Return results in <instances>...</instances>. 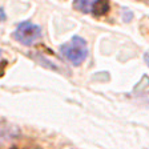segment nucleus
I'll list each match as a JSON object with an SVG mask.
<instances>
[{
  "label": "nucleus",
  "instance_id": "1",
  "mask_svg": "<svg viewBox=\"0 0 149 149\" xmlns=\"http://www.w3.org/2000/svg\"><path fill=\"white\" fill-rule=\"evenodd\" d=\"M60 53L73 65H80L88 59V44L80 36L72 37L68 43H64L60 47Z\"/></svg>",
  "mask_w": 149,
  "mask_h": 149
},
{
  "label": "nucleus",
  "instance_id": "2",
  "mask_svg": "<svg viewBox=\"0 0 149 149\" xmlns=\"http://www.w3.org/2000/svg\"><path fill=\"white\" fill-rule=\"evenodd\" d=\"M13 39L23 45H32L41 37V29L39 25L31 22H23L16 27L13 32Z\"/></svg>",
  "mask_w": 149,
  "mask_h": 149
},
{
  "label": "nucleus",
  "instance_id": "3",
  "mask_svg": "<svg viewBox=\"0 0 149 149\" xmlns=\"http://www.w3.org/2000/svg\"><path fill=\"white\" fill-rule=\"evenodd\" d=\"M97 1L99 0H74L73 7H74V9H77L80 12L91 13V12H95Z\"/></svg>",
  "mask_w": 149,
  "mask_h": 149
},
{
  "label": "nucleus",
  "instance_id": "4",
  "mask_svg": "<svg viewBox=\"0 0 149 149\" xmlns=\"http://www.w3.org/2000/svg\"><path fill=\"white\" fill-rule=\"evenodd\" d=\"M132 19H133V12L127 8L123 9V22H130Z\"/></svg>",
  "mask_w": 149,
  "mask_h": 149
},
{
  "label": "nucleus",
  "instance_id": "5",
  "mask_svg": "<svg viewBox=\"0 0 149 149\" xmlns=\"http://www.w3.org/2000/svg\"><path fill=\"white\" fill-rule=\"evenodd\" d=\"M0 20H1V22L6 20V13H4V11L1 8H0Z\"/></svg>",
  "mask_w": 149,
  "mask_h": 149
},
{
  "label": "nucleus",
  "instance_id": "6",
  "mask_svg": "<svg viewBox=\"0 0 149 149\" xmlns=\"http://www.w3.org/2000/svg\"><path fill=\"white\" fill-rule=\"evenodd\" d=\"M144 59H145L146 64H148V67H149V53H145V55H144Z\"/></svg>",
  "mask_w": 149,
  "mask_h": 149
},
{
  "label": "nucleus",
  "instance_id": "7",
  "mask_svg": "<svg viewBox=\"0 0 149 149\" xmlns=\"http://www.w3.org/2000/svg\"><path fill=\"white\" fill-rule=\"evenodd\" d=\"M1 57H3V51L0 49V63H1Z\"/></svg>",
  "mask_w": 149,
  "mask_h": 149
}]
</instances>
